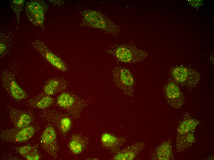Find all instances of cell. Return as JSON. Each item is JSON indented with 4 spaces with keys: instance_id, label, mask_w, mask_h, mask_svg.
Returning a JSON list of instances; mask_svg holds the SVG:
<instances>
[{
    "instance_id": "19",
    "label": "cell",
    "mask_w": 214,
    "mask_h": 160,
    "mask_svg": "<svg viewBox=\"0 0 214 160\" xmlns=\"http://www.w3.org/2000/svg\"><path fill=\"white\" fill-rule=\"evenodd\" d=\"M54 99L44 92L30 99L29 102V105L34 108L44 109L49 108L54 103Z\"/></svg>"
},
{
    "instance_id": "7",
    "label": "cell",
    "mask_w": 214,
    "mask_h": 160,
    "mask_svg": "<svg viewBox=\"0 0 214 160\" xmlns=\"http://www.w3.org/2000/svg\"><path fill=\"white\" fill-rule=\"evenodd\" d=\"M57 139L54 127L51 124H48L40 136L39 142L43 149L55 158L59 150Z\"/></svg>"
},
{
    "instance_id": "20",
    "label": "cell",
    "mask_w": 214,
    "mask_h": 160,
    "mask_svg": "<svg viewBox=\"0 0 214 160\" xmlns=\"http://www.w3.org/2000/svg\"><path fill=\"white\" fill-rule=\"evenodd\" d=\"M67 87L66 83L64 81L57 78H52L45 82L43 91L51 96L63 91Z\"/></svg>"
},
{
    "instance_id": "9",
    "label": "cell",
    "mask_w": 214,
    "mask_h": 160,
    "mask_svg": "<svg viewBox=\"0 0 214 160\" xmlns=\"http://www.w3.org/2000/svg\"><path fill=\"white\" fill-rule=\"evenodd\" d=\"M1 78L3 87L13 99L20 101L28 98L27 94L17 83L14 74L4 72Z\"/></svg>"
},
{
    "instance_id": "24",
    "label": "cell",
    "mask_w": 214,
    "mask_h": 160,
    "mask_svg": "<svg viewBox=\"0 0 214 160\" xmlns=\"http://www.w3.org/2000/svg\"><path fill=\"white\" fill-rule=\"evenodd\" d=\"M24 157L27 160H39L41 159V156L38 151L34 149Z\"/></svg>"
},
{
    "instance_id": "3",
    "label": "cell",
    "mask_w": 214,
    "mask_h": 160,
    "mask_svg": "<svg viewBox=\"0 0 214 160\" xmlns=\"http://www.w3.org/2000/svg\"><path fill=\"white\" fill-rule=\"evenodd\" d=\"M57 106L65 110L74 118L80 116L83 109L87 105V102L79 97L68 92H64L57 97Z\"/></svg>"
},
{
    "instance_id": "10",
    "label": "cell",
    "mask_w": 214,
    "mask_h": 160,
    "mask_svg": "<svg viewBox=\"0 0 214 160\" xmlns=\"http://www.w3.org/2000/svg\"><path fill=\"white\" fill-rule=\"evenodd\" d=\"M171 74L176 82L188 88L195 86L200 80V75L198 72L191 71L185 67L175 68L171 71Z\"/></svg>"
},
{
    "instance_id": "14",
    "label": "cell",
    "mask_w": 214,
    "mask_h": 160,
    "mask_svg": "<svg viewBox=\"0 0 214 160\" xmlns=\"http://www.w3.org/2000/svg\"><path fill=\"white\" fill-rule=\"evenodd\" d=\"M102 146L112 154L118 152L126 140L124 137H117L108 132L103 133L101 137Z\"/></svg>"
},
{
    "instance_id": "25",
    "label": "cell",
    "mask_w": 214,
    "mask_h": 160,
    "mask_svg": "<svg viewBox=\"0 0 214 160\" xmlns=\"http://www.w3.org/2000/svg\"><path fill=\"white\" fill-rule=\"evenodd\" d=\"M0 46V55H1L6 51L7 48L6 45L1 42Z\"/></svg>"
},
{
    "instance_id": "4",
    "label": "cell",
    "mask_w": 214,
    "mask_h": 160,
    "mask_svg": "<svg viewBox=\"0 0 214 160\" xmlns=\"http://www.w3.org/2000/svg\"><path fill=\"white\" fill-rule=\"evenodd\" d=\"M48 6L43 0H29L26 4L25 10L29 20L34 26L45 30L44 19Z\"/></svg>"
},
{
    "instance_id": "22",
    "label": "cell",
    "mask_w": 214,
    "mask_h": 160,
    "mask_svg": "<svg viewBox=\"0 0 214 160\" xmlns=\"http://www.w3.org/2000/svg\"><path fill=\"white\" fill-rule=\"evenodd\" d=\"M25 0H12L10 1V7L16 16L17 28L18 30V25L20 20V14L25 4Z\"/></svg>"
},
{
    "instance_id": "1",
    "label": "cell",
    "mask_w": 214,
    "mask_h": 160,
    "mask_svg": "<svg viewBox=\"0 0 214 160\" xmlns=\"http://www.w3.org/2000/svg\"><path fill=\"white\" fill-rule=\"evenodd\" d=\"M81 15L83 26L99 29L113 35L120 30L118 26L99 11L87 10L82 11Z\"/></svg>"
},
{
    "instance_id": "5",
    "label": "cell",
    "mask_w": 214,
    "mask_h": 160,
    "mask_svg": "<svg viewBox=\"0 0 214 160\" xmlns=\"http://www.w3.org/2000/svg\"><path fill=\"white\" fill-rule=\"evenodd\" d=\"M112 72L116 85L127 95L133 97L135 80L130 71L125 68L117 66L113 69Z\"/></svg>"
},
{
    "instance_id": "15",
    "label": "cell",
    "mask_w": 214,
    "mask_h": 160,
    "mask_svg": "<svg viewBox=\"0 0 214 160\" xmlns=\"http://www.w3.org/2000/svg\"><path fill=\"white\" fill-rule=\"evenodd\" d=\"M9 116L14 127L18 128L30 125L33 119L31 115L28 112L13 108L10 110Z\"/></svg>"
},
{
    "instance_id": "11",
    "label": "cell",
    "mask_w": 214,
    "mask_h": 160,
    "mask_svg": "<svg viewBox=\"0 0 214 160\" xmlns=\"http://www.w3.org/2000/svg\"><path fill=\"white\" fill-rule=\"evenodd\" d=\"M163 91L168 104L177 109L182 107L185 97L176 83L171 82H167L163 87Z\"/></svg>"
},
{
    "instance_id": "18",
    "label": "cell",
    "mask_w": 214,
    "mask_h": 160,
    "mask_svg": "<svg viewBox=\"0 0 214 160\" xmlns=\"http://www.w3.org/2000/svg\"><path fill=\"white\" fill-rule=\"evenodd\" d=\"M151 158L153 160L173 159L171 141L167 140L161 143L153 152Z\"/></svg>"
},
{
    "instance_id": "23",
    "label": "cell",
    "mask_w": 214,
    "mask_h": 160,
    "mask_svg": "<svg viewBox=\"0 0 214 160\" xmlns=\"http://www.w3.org/2000/svg\"><path fill=\"white\" fill-rule=\"evenodd\" d=\"M35 149L30 145H26L17 147L14 149L15 151L19 154L25 156Z\"/></svg>"
},
{
    "instance_id": "17",
    "label": "cell",
    "mask_w": 214,
    "mask_h": 160,
    "mask_svg": "<svg viewBox=\"0 0 214 160\" xmlns=\"http://www.w3.org/2000/svg\"><path fill=\"white\" fill-rule=\"evenodd\" d=\"M89 142V138L81 134L75 133L71 136L68 144L70 151L74 154H81Z\"/></svg>"
},
{
    "instance_id": "16",
    "label": "cell",
    "mask_w": 214,
    "mask_h": 160,
    "mask_svg": "<svg viewBox=\"0 0 214 160\" xmlns=\"http://www.w3.org/2000/svg\"><path fill=\"white\" fill-rule=\"evenodd\" d=\"M200 121L192 117L188 114L183 115L178 122L177 127V136L194 131Z\"/></svg>"
},
{
    "instance_id": "12",
    "label": "cell",
    "mask_w": 214,
    "mask_h": 160,
    "mask_svg": "<svg viewBox=\"0 0 214 160\" xmlns=\"http://www.w3.org/2000/svg\"><path fill=\"white\" fill-rule=\"evenodd\" d=\"M45 117L46 120L51 122L56 126L63 136L67 134L72 126V121L66 115L50 112L46 115Z\"/></svg>"
},
{
    "instance_id": "21",
    "label": "cell",
    "mask_w": 214,
    "mask_h": 160,
    "mask_svg": "<svg viewBox=\"0 0 214 160\" xmlns=\"http://www.w3.org/2000/svg\"><path fill=\"white\" fill-rule=\"evenodd\" d=\"M194 132L176 136V147L177 152H183L196 142Z\"/></svg>"
},
{
    "instance_id": "2",
    "label": "cell",
    "mask_w": 214,
    "mask_h": 160,
    "mask_svg": "<svg viewBox=\"0 0 214 160\" xmlns=\"http://www.w3.org/2000/svg\"><path fill=\"white\" fill-rule=\"evenodd\" d=\"M107 52L113 55L118 61L125 63L138 62L147 56L145 52L128 44L113 45L109 48Z\"/></svg>"
},
{
    "instance_id": "13",
    "label": "cell",
    "mask_w": 214,
    "mask_h": 160,
    "mask_svg": "<svg viewBox=\"0 0 214 160\" xmlns=\"http://www.w3.org/2000/svg\"><path fill=\"white\" fill-rule=\"evenodd\" d=\"M145 142L139 141L115 153L111 158L115 160H132L145 148Z\"/></svg>"
},
{
    "instance_id": "6",
    "label": "cell",
    "mask_w": 214,
    "mask_h": 160,
    "mask_svg": "<svg viewBox=\"0 0 214 160\" xmlns=\"http://www.w3.org/2000/svg\"><path fill=\"white\" fill-rule=\"evenodd\" d=\"M37 129L32 125L22 128H16L6 129L0 133V138L5 141L16 142H23L29 140L35 134Z\"/></svg>"
},
{
    "instance_id": "8",
    "label": "cell",
    "mask_w": 214,
    "mask_h": 160,
    "mask_svg": "<svg viewBox=\"0 0 214 160\" xmlns=\"http://www.w3.org/2000/svg\"><path fill=\"white\" fill-rule=\"evenodd\" d=\"M30 43L32 47L52 66L63 72L68 71L65 62L49 49L43 42L36 40Z\"/></svg>"
}]
</instances>
